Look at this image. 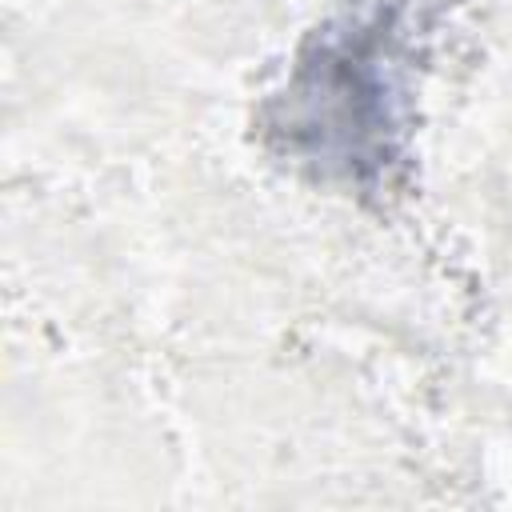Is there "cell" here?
<instances>
[{
    "instance_id": "obj_1",
    "label": "cell",
    "mask_w": 512,
    "mask_h": 512,
    "mask_svg": "<svg viewBox=\"0 0 512 512\" xmlns=\"http://www.w3.org/2000/svg\"><path fill=\"white\" fill-rule=\"evenodd\" d=\"M420 4L360 0L324 24L296 60L276 108L272 136L320 176L380 184L404 136V80Z\"/></svg>"
}]
</instances>
